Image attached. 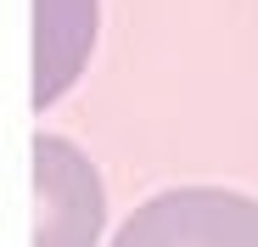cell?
I'll return each mask as SVG.
<instances>
[{
  "label": "cell",
  "mask_w": 258,
  "mask_h": 247,
  "mask_svg": "<svg viewBox=\"0 0 258 247\" xmlns=\"http://www.w3.org/2000/svg\"><path fill=\"white\" fill-rule=\"evenodd\" d=\"M112 247H258V197L180 186L123 219Z\"/></svg>",
  "instance_id": "obj_1"
},
{
  "label": "cell",
  "mask_w": 258,
  "mask_h": 247,
  "mask_svg": "<svg viewBox=\"0 0 258 247\" xmlns=\"http://www.w3.org/2000/svg\"><path fill=\"white\" fill-rule=\"evenodd\" d=\"M101 236V180L79 146L34 141V247H96Z\"/></svg>",
  "instance_id": "obj_2"
},
{
  "label": "cell",
  "mask_w": 258,
  "mask_h": 247,
  "mask_svg": "<svg viewBox=\"0 0 258 247\" xmlns=\"http://www.w3.org/2000/svg\"><path fill=\"white\" fill-rule=\"evenodd\" d=\"M96 45V0H34V107H51Z\"/></svg>",
  "instance_id": "obj_3"
}]
</instances>
